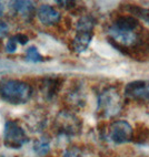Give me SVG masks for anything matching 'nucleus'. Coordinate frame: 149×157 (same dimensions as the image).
Listing matches in <instances>:
<instances>
[{
  "mask_svg": "<svg viewBox=\"0 0 149 157\" xmlns=\"http://www.w3.org/2000/svg\"><path fill=\"white\" fill-rule=\"evenodd\" d=\"M107 40L116 50L137 61L149 60V30L129 13L118 14L107 29Z\"/></svg>",
  "mask_w": 149,
  "mask_h": 157,
  "instance_id": "obj_1",
  "label": "nucleus"
},
{
  "mask_svg": "<svg viewBox=\"0 0 149 157\" xmlns=\"http://www.w3.org/2000/svg\"><path fill=\"white\" fill-rule=\"evenodd\" d=\"M32 94V85L23 80L14 78H3L0 80V98L10 105H25L31 100Z\"/></svg>",
  "mask_w": 149,
  "mask_h": 157,
  "instance_id": "obj_2",
  "label": "nucleus"
},
{
  "mask_svg": "<svg viewBox=\"0 0 149 157\" xmlns=\"http://www.w3.org/2000/svg\"><path fill=\"white\" fill-rule=\"evenodd\" d=\"M124 106V98L114 85L104 87L98 94L96 114L99 118L108 120L119 114Z\"/></svg>",
  "mask_w": 149,
  "mask_h": 157,
  "instance_id": "obj_3",
  "label": "nucleus"
},
{
  "mask_svg": "<svg viewBox=\"0 0 149 157\" xmlns=\"http://www.w3.org/2000/svg\"><path fill=\"white\" fill-rule=\"evenodd\" d=\"M51 128L59 137H76L82 132V120L73 111L65 109L56 115Z\"/></svg>",
  "mask_w": 149,
  "mask_h": 157,
  "instance_id": "obj_4",
  "label": "nucleus"
},
{
  "mask_svg": "<svg viewBox=\"0 0 149 157\" xmlns=\"http://www.w3.org/2000/svg\"><path fill=\"white\" fill-rule=\"evenodd\" d=\"M96 19L90 14H82L76 23V34L71 40V50L82 53L87 50L93 38Z\"/></svg>",
  "mask_w": 149,
  "mask_h": 157,
  "instance_id": "obj_5",
  "label": "nucleus"
},
{
  "mask_svg": "<svg viewBox=\"0 0 149 157\" xmlns=\"http://www.w3.org/2000/svg\"><path fill=\"white\" fill-rule=\"evenodd\" d=\"M3 144L7 148L21 149L30 138L26 129L17 120H8L3 126Z\"/></svg>",
  "mask_w": 149,
  "mask_h": 157,
  "instance_id": "obj_6",
  "label": "nucleus"
},
{
  "mask_svg": "<svg viewBox=\"0 0 149 157\" xmlns=\"http://www.w3.org/2000/svg\"><path fill=\"white\" fill-rule=\"evenodd\" d=\"M106 136L111 143L116 145L127 144L132 142L134 128L129 123L124 120H118L110 124L106 132Z\"/></svg>",
  "mask_w": 149,
  "mask_h": 157,
  "instance_id": "obj_7",
  "label": "nucleus"
},
{
  "mask_svg": "<svg viewBox=\"0 0 149 157\" xmlns=\"http://www.w3.org/2000/svg\"><path fill=\"white\" fill-rule=\"evenodd\" d=\"M65 78L61 75H43L38 78V90L45 101L50 102L61 91Z\"/></svg>",
  "mask_w": 149,
  "mask_h": 157,
  "instance_id": "obj_8",
  "label": "nucleus"
},
{
  "mask_svg": "<svg viewBox=\"0 0 149 157\" xmlns=\"http://www.w3.org/2000/svg\"><path fill=\"white\" fill-rule=\"evenodd\" d=\"M64 100L67 104V109L73 112L84 107L86 104V92L82 82L79 80H73L66 91Z\"/></svg>",
  "mask_w": 149,
  "mask_h": 157,
  "instance_id": "obj_9",
  "label": "nucleus"
},
{
  "mask_svg": "<svg viewBox=\"0 0 149 157\" xmlns=\"http://www.w3.org/2000/svg\"><path fill=\"white\" fill-rule=\"evenodd\" d=\"M126 98L138 103L149 102V80H136L126 85L124 91Z\"/></svg>",
  "mask_w": 149,
  "mask_h": 157,
  "instance_id": "obj_10",
  "label": "nucleus"
},
{
  "mask_svg": "<svg viewBox=\"0 0 149 157\" xmlns=\"http://www.w3.org/2000/svg\"><path fill=\"white\" fill-rule=\"evenodd\" d=\"M37 18L43 25H56L61 20V13L51 5H40L37 8Z\"/></svg>",
  "mask_w": 149,
  "mask_h": 157,
  "instance_id": "obj_11",
  "label": "nucleus"
},
{
  "mask_svg": "<svg viewBox=\"0 0 149 157\" xmlns=\"http://www.w3.org/2000/svg\"><path fill=\"white\" fill-rule=\"evenodd\" d=\"M47 121L48 115L46 111H43L42 109H37L31 111L25 117L26 125L28 128H30L29 131H31V132H41L47 125Z\"/></svg>",
  "mask_w": 149,
  "mask_h": 157,
  "instance_id": "obj_12",
  "label": "nucleus"
},
{
  "mask_svg": "<svg viewBox=\"0 0 149 157\" xmlns=\"http://www.w3.org/2000/svg\"><path fill=\"white\" fill-rule=\"evenodd\" d=\"M10 8L14 11V13L18 14L23 20L30 21L34 18L35 14H37V9L35 6V2L32 1H11Z\"/></svg>",
  "mask_w": 149,
  "mask_h": 157,
  "instance_id": "obj_13",
  "label": "nucleus"
},
{
  "mask_svg": "<svg viewBox=\"0 0 149 157\" xmlns=\"http://www.w3.org/2000/svg\"><path fill=\"white\" fill-rule=\"evenodd\" d=\"M50 143L51 140L48 135H41L40 137H38L35 140L34 145H32L35 154L40 157L48 156L49 151H50Z\"/></svg>",
  "mask_w": 149,
  "mask_h": 157,
  "instance_id": "obj_14",
  "label": "nucleus"
},
{
  "mask_svg": "<svg viewBox=\"0 0 149 157\" xmlns=\"http://www.w3.org/2000/svg\"><path fill=\"white\" fill-rule=\"evenodd\" d=\"M132 142L137 145H146L149 143V127L143 123H137L134 129Z\"/></svg>",
  "mask_w": 149,
  "mask_h": 157,
  "instance_id": "obj_15",
  "label": "nucleus"
},
{
  "mask_svg": "<svg viewBox=\"0 0 149 157\" xmlns=\"http://www.w3.org/2000/svg\"><path fill=\"white\" fill-rule=\"evenodd\" d=\"M127 13L135 16L138 19L143 20L146 23H149V8H143L137 5H127L124 6Z\"/></svg>",
  "mask_w": 149,
  "mask_h": 157,
  "instance_id": "obj_16",
  "label": "nucleus"
},
{
  "mask_svg": "<svg viewBox=\"0 0 149 157\" xmlns=\"http://www.w3.org/2000/svg\"><path fill=\"white\" fill-rule=\"evenodd\" d=\"M25 58L26 60H28L30 62H34V63H41V62L47 61V56H42L39 52V50L35 47V45H30L29 48L26 49L25 52Z\"/></svg>",
  "mask_w": 149,
  "mask_h": 157,
  "instance_id": "obj_17",
  "label": "nucleus"
},
{
  "mask_svg": "<svg viewBox=\"0 0 149 157\" xmlns=\"http://www.w3.org/2000/svg\"><path fill=\"white\" fill-rule=\"evenodd\" d=\"M62 157H90L86 148L78 145H70L62 153Z\"/></svg>",
  "mask_w": 149,
  "mask_h": 157,
  "instance_id": "obj_18",
  "label": "nucleus"
},
{
  "mask_svg": "<svg viewBox=\"0 0 149 157\" xmlns=\"http://www.w3.org/2000/svg\"><path fill=\"white\" fill-rule=\"evenodd\" d=\"M5 48H6V51L8 53H14V52L17 51L18 43L16 42V40H14V36H10V38H9Z\"/></svg>",
  "mask_w": 149,
  "mask_h": 157,
  "instance_id": "obj_19",
  "label": "nucleus"
},
{
  "mask_svg": "<svg viewBox=\"0 0 149 157\" xmlns=\"http://www.w3.org/2000/svg\"><path fill=\"white\" fill-rule=\"evenodd\" d=\"M16 40V42L18 43V45H26L29 42V36L26 33L23 32H19V33H16L12 36Z\"/></svg>",
  "mask_w": 149,
  "mask_h": 157,
  "instance_id": "obj_20",
  "label": "nucleus"
},
{
  "mask_svg": "<svg viewBox=\"0 0 149 157\" xmlns=\"http://www.w3.org/2000/svg\"><path fill=\"white\" fill-rule=\"evenodd\" d=\"M58 5H61L60 7H62L64 9L66 10H73V9H77L78 6H77V2L76 1H57Z\"/></svg>",
  "mask_w": 149,
  "mask_h": 157,
  "instance_id": "obj_21",
  "label": "nucleus"
},
{
  "mask_svg": "<svg viewBox=\"0 0 149 157\" xmlns=\"http://www.w3.org/2000/svg\"><path fill=\"white\" fill-rule=\"evenodd\" d=\"M8 32H9L8 25H7L5 21L0 20V40L3 39V38H5V36L8 34Z\"/></svg>",
  "mask_w": 149,
  "mask_h": 157,
  "instance_id": "obj_22",
  "label": "nucleus"
},
{
  "mask_svg": "<svg viewBox=\"0 0 149 157\" xmlns=\"http://www.w3.org/2000/svg\"><path fill=\"white\" fill-rule=\"evenodd\" d=\"M99 157H119V155H117L115 151H102L100 153V156Z\"/></svg>",
  "mask_w": 149,
  "mask_h": 157,
  "instance_id": "obj_23",
  "label": "nucleus"
},
{
  "mask_svg": "<svg viewBox=\"0 0 149 157\" xmlns=\"http://www.w3.org/2000/svg\"><path fill=\"white\" fill-rule=\"evenodd\" d=\"M3 12H5V7H3V5L1 2H0V17L3 14Z\"/></svg>",
  "mask_w": 149,
  "mask_h": 157,
  "instance_id": "obj_24",
  "label": "nucleus"
}]
</instances>
